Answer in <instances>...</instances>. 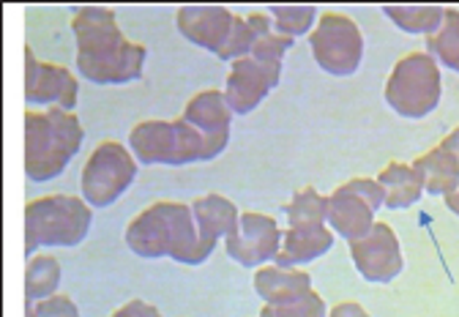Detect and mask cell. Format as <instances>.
I'll list each match as a JSON object with an SVG mask.
<instances>
[{
    "label": "cell",
    "instance_id": "obj_1",
    "mask_svg": "<svg viewBox=\"0 0 459 317\" xmlns=\"http://www.w3.org/2000/svg\"><path fill=\"white\" fill-rule=\"evenodd\" d=\"M77 39V69L96 85H126L143 77L145 47L132 44L104 6H82L72 20Z\"/></svg>",
    "mask_w": 459,
    "mask_h": 317
},
{
    "label": "cell",
    "instance_id": "obj_2",
    "mask_svg": "<svg viewBox=\"0 0 459 317\" xmlns=\"http://www.w3.org/2000/svg\"><path fill=\"white\" fill-rule=\"evenodd\" d=\"M126 244L145 260L169 257L184 266H200L208 260L195 225V210L184 202H156L145 208L129 225Z\"/></svg>",
    "mask_w": 459,
    "mask_h": 317
},
{
    "label": "cell",
    "instance_id": "obj_3",
    "mask_svg": "<svg viewBox=\"0 0 459 317\" xmlns=\"http://www.w3.org/2000/svg\"><path fill=\"white\" fill-rule=\"evenodd\" d=\"M85 129L74 113L49 107L47 113H25V173L36 184L61 176L80 153Z\"/></svg>",
    "mask_w": 459,
    "mask_h": 317
},
{
    "label": "cell",
    "instance_id": "obj_4",
    "mask_svg": "<svg viewBox=\"0 0 459 317\" xmlns=\"http://www.w3.org/2000/svg\"><path fill=\"white\" fill-rule=\"evenodd\" d=\"M93 225V208L72 194L33 200L25 208V254L49 246H80Z\"/></svg>",
    "mask_w": 459,
    "mask_h": 317
},
{
    "label": "cell",
    "instance_id": "obj_5",
    "mask_svg": "<svg viewBox=\"0 0 459 317\" xmlns=\"http://www.w3.org/2000/svg\"><path fill=\"white\" fill-rule=\"evenodd\" d=\"M129 142L140 165L184 167V165L205 162V140L184 118L181 121H143L132 129Z\"/></svg>",
    "mask_w": 459,
    "mask_h": 317
},
{
    "label": "cell",
    "instance_id": "obj_6",
    "mask_svg": "<svg viewBox=\"0 0 459 317\" xmlns=\"http://www.w3.org/2000/svg\"><path fill=\"white\" fill-rule=\"evenodd\" d=\"M443 96V80L437 61L424 56V52H413L396 61L388 82H385V101L388 107L402 118H427L437 110Z\"/></svg>",
    "mask_w": 459,
    "mask_h": 317
},
{
    "label": "cell",
    "instance_id": "obj_7",
    "mask_svg": "<svg viewBox=\"0 0 459 317\" xmlns=\"http://www.w3.org/2000/svg\"><path fill=\"white\" fill-rule=\"evenodd\" d=\"M140 162L121 142H101L82 167V197L91 208H109L137 178Z\"/></svg>",
    "mask_w": 459,
    "mask_h": 317
},
{
    "label": "cell",
    "instance_id": "obj_8",
    "mask_svg": "<svg viewBox=\"0 0 459 317\" xmlns=\"http://www.w3.org/2000/svg\"><path fill=\"white\" fill-rule=\"evenodd\" d=\"M385 205L383 186L372 178H353L331 192L328 227L348 244L367 238L375 227V210Z\"/></svg>",
    "mask_w": 459,
    "mask_h": 317
},
{
    "label": "cell",
    "instance_id": "obj_9",
    "mask_svg": "<svg viewBox=\"0 0 459 317\" xmlns=\"http://www.w3.org/2000/svg\"><path fill=\"white\" fill-rule=\"evenodd\" d=\"M309 47L317 66L331 77H351L364 58V36L359 25L344 14H323L309 33Z\"/></svg>",
    "mask_w": 459,
    "mask_h": 317
},
{
    "label": "cell",
    "instance_id": "obj_10",
    "mask_svg": "<svg viewBox=\"0 0 459 317\" xmlns=\"http://www.w3.org/2000/svg\"><path fill=\"white\" fill-rule=\"evenodd\" d=\"M281 249V230L276 219L247 210L238 219V230L224 238V252L244 269H263L276 260Z\"/></svg>",
    "mask_w": 459,
    "mask_h": 317
},
{
    "label": "cell",
    "instance_id": "obj_11",
    "mask_svg": "<svg viewBox=\"0 0 459 317\" xmlns=\"http://www.w3.org/2000/svg\"><path fill=\"white\" fill-rule=\"evenodd\" d=\"M351 254H353L359 274L367 282L388 285L402 274V269H405L399 238L385 222H375V227L367 238L351 244Z\"/></svg>",
    "mask_w": 459,
    "mask_h": 317
},
{
    "label": "cell",
    "instance_id": "obj_12",
    "mask_svg": "<svg viewBox=\"0 0 459 317\" xmlns=\"http://www.w3.org/2000/svg\"><path fill=\"white\" fill-rule=\"evenodd\" d=\"M80 82L69 69L55 64H39L33 49L25 47V101L30 104H52L72 113L77 107Z\"/></svg>",
    "mask_w": 459,
    "mask_h": 317
},
{
    "label": "cell",
    "instance_id": "obj_13",
    "mask_svg": "<svg viewBox=\"0 0 459 317\" xmlns=\"http://www.w3.org/2000/svg\"><path fill=\"white\" fill-rule=\"evenodd\" d=\"M279 77H281V66L260 64L252 56L236 61L224 88V99L233 116H249L252 110H257L263 99L279 85Z\"/></svg>",
    "mask_w": 459,
    "mask_h": 317
},
{
    "label": "cell",
    "instance_id": "obj_14",
    "mask_svg": "<svg viewBox=\"0 0 459 317\" xmlns=\"http://www.w3.org/2000/svg\"><path fill=\"white\" fill-rule=\"evenodd\" d=\"M236 17L238 14H233L227 6H184L176 14V25L184 39L219 58L236 30Z\"/></svg>",
    "mask_w": 459,
    "mask_h": 317
},
{
    "label": "cell",
    "instance_id": "obj_15",
    "mask_svg": "<svg viewBox=\"0 0 459 317\" xmlns=\"http://www.w3.org/2000/svg\"><path fill=\"white\" fill-rule=\"evenodd\" d=\"M184 121L192 124L203 140H205V162L216 158L227 142H230V121H233V110L219 90H203L197 93L184 110Z\"/></svg>",
    "mask_w": 459,
    "mask_h": 317
},
{
    "label": "cell",
    "instance_id": "obj_16",
    "mask_svg": "<svg viewBox=\"0 0 459 317\" xmlns=\"http://www.w3.org/2000/svg\"><path fill=\"white\" fill-rule=\"evenodd\" d=\"M192 210H195V225H197V233L208 257L213 254L219 238H227L238 230V219H241L238 208L221 194H205L195 200Z\"/></svg>",
    "mask_w": 459,
    "mask_h": 317
},
{
    "label": "cell",
    "instance_id": "obj_17",
    "mask_svg": "<svg viewBox=\"0 0 459 317\" xmlns=\"http://www.w3.org/2000/svg\"><path fill=\"white\" fill-rule=\"evenodd\" d=\"M331 246H333V233L328 230V225H296L284 233L281 249L273 262L281 269H296L323 257Z\"/></svg>",
    "mask_w": 459,
    "mask_h": 317
},
{
    "label": "cell",
    "instance_id": "obj_18",
    "mask_svg": "<svg viewBox=\"0 0 459 317\" xmlns=\"http://www.w3.org/2000/svg\"><path fill=\"white\" fill-rule=\"evenodd\" d=\"M257 296L271 306L296 304L312 290V277L299 269H281V266H263L255 274Z\"/></svg>",
    "mask_w": 459,
    "mask_h": 317
},
{
    "label": "cell",
    "instance_id": "obj_19",
    "mask_svg": "<svg viewBox=\"0 0 459 317\" xmlns=\"http://www.w3.org/2000/svg\"><path fill=\"white\" fill-rule=\"evenodd\" d=\"M377 184L383 186L385 194V208L391 210H405L411 205H416L424 194V178L413 165H388L380 176Z\"/></svg>",
    "mask_w": 459,
    "mask_h": 317
},
{
    "label": "cell",
    "instance_id": "obj_20",
    "mask_svg": "<svg viewBox=\"0 0 459 317\" xmlns=\"http://www.w3.org/2000/svg\"><path fill=\"white\" fill-rule=\"evenodd\" d=\"M413 167L424 178V192H429L435 197L437 194L448 197L451 192L459 189V162L440 145L432 148L429 153H424L421 158H416Z\"/></svg>",
    "mask_w": 459,
    "mask_h": 317
},
{
    "label": "cell",
    "instance_id": "obj_21",
    "mask_svg": "<svg viewBox=\"0 0 459 317\" xmlns=\"http://www.w3.org/2000/svg\"><path fill=\"white\" fill-rule=\"evenodd\" d=\"M385 17L405 33H427L435 36L446 22L443 6H383Z\"/></svg>",
    "mask_w": 459,
    "mask_h": 317
},
{
    "label": "cell",
    "instance_id": "obj_22",
    "mask_svg": "<svg viewBox=\"0 0 459 317\" xmlns=\"http://www.w3.org/2000/svg\"><path fill=\"white\" fill-rule=\"evenodd\" d=\"M57 285H61V262L52 254L30 257L25 271V301L39 304L44 298H52Z\"/></svg>",
    "mask_w": 459,
    "mask_h": 317
},
{
    "label": "cell",
    "instance_id": "obj_23",
    "mask_svg": "<svg viewBox=\"0 0 459 317\" xmlns=\"http://www.w3.org/2000/svg\"><path fill=\"white\" fill-rule=\"evenodd\" d=\"M427 56L459 74V9H446L443 28L427 36Z\"/></svg>",
    "mask_w": 459,
    "mask_h": 317
},
{
    "label": "cell",
    "instance_id": "obj_24",
    "mask_svg": "<svg viewBox=\"0 0 459 317\" xmlns=\"http://www.w3.org/2000/svg\"><path fill=\"white\" fill-rule=\"evenodd\" d=\"M287 222L296 225H328V197H323L315 186H307L293 194L287 205Z\"/></svg>",
    "mask_w": 459,
    "mask_h": 317
},
{
    "label": "cell",
    "instance_id": "obj_25",
    "mask_svg": "<svg viewBox=\"0 0 459 317\" xmlns=\"http://www.w3.org/2000/svg\"><path fill=\"white\" fill-rule=\"evenodd\" d=\"M268 12L276 22V33L290 36V39L309 33V28L317 17L315 6H271Z\"/></svg>",
    "mask_w": 459,
    "mask_h": 317
},
{
    "label": "cell",
    "instance_id": "obj_26",
    "mask_svg": "<svg viewBox=\"0 0 459 317\" xmlns=\"http://www.w3.org/2000/svg\"><path fill=\"white\" fill-rule=\"evenodd\" d=\"M260 317H328V309L323 304V298L317 293H307L304 298H299L296 304H284V306H271L265 304Z\"/></svg>",
    "mask_w": 459,
    "mask_h": 317
},
{
    "label": "cell",
    "instance_id": "obj_27",
    "mask_svg": "<svg viewBox=\"0 0 459 317\" xmlns=\"http://www.w3.org/2000/svg\"><path fill=\"white\" fill-rule=\"evenodd\" d=\"M39 317H80L77 304L69 296H52L36 304Z\"/></svg>",
    "mask_w": 459,
    "mask_h": 317
},
{
    "label": "cell",
    "instance_id": "obj_28",
    "mask_svg": "<svg viewBox=\"0 0 459 317\" xmlns=\"http://www.w3.org/2000/svg\"><path fill=\"white\" fill-rule=\"evenodd\" d=\"M112 317H161V312H159L156 306H151V304L134 298V301H129L126 306H121Z\"/></svg>",
    "mask_w": 459,
    "mask_h": 317
},
{
    "label": "cell",
    "instance_id": "obj_29",
    "mask_svg": "<svg viewBox=\"0 0 459 317\" xmlns=\"http://www.w3.org/2000/svg\"><path fill=\"white\" fill-rule=\"evenodd\" d=\"M328 317H369V312L361 304H356V301H344V304H336L328 312Z\"/></svg>",
    "mask_w": 459,
    "mask_h": 317
},
{
    "label": "cell",
    "instance_id": "obj_30",
    "mask_svg": "<svg viewBox=\"0 0 459 317\" xmlns=\"http://www.w3.org/2000/svg\"><path fill=\"white\" fill-rule=\"evenodd\" d=\"M440 148H446V150L456 158V162H459V126H456V129L443 140V142H440Z\"/></svg>",
    "mask_w": 459,
    "mask_h": 317
},
{
    "label": "cell",
    "instance_id": "obj_31",
    "mask_svg": "<svg viewBox=\"0 0 459 317\" xmlns=\"http://www.w3.org/2000/svg\"><path fill=\"white\" fill-rule=\"evenodd\" d=\"M446 205H448L451 214H456V217H459V189H456V192H451V194L446 197Z\"/></svg>",
    "mask_w": 459,
    "mask_h": 317
},
{
    "label": "cell",
    "instance_id": "obj_32",
    "mask_svg": "<svg viewBox=\"0 0 459 317\" xmlns=\"http://www.w3.org/2000/svg\"><path fill=\"white\" fill-rule=\"evenodd\" d=\"M25 317H39V312H36V304L25 301Z\"/></svg>",
    "mask_w": 459,
    "mask_h": 317
}]
</instances>
